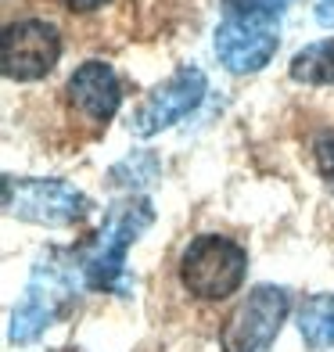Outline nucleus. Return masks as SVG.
Wrapping results in <instances>:
<instances>
[{
	"label": "nucleus",
	"mask_w": 334,
	"mask_h": 352,
	"mask_svg": "<svg viewBox=\"0 0 334 352\" xmlns=\"http://www.w3.org/2000/svg\"><path fill=\"white\" fill-rule=\"evenodd\" d=\"M79 287H87V277H83V263H79L76 252L54 248V252L40 255V263L33 266V274H29L25 292L14 302L11 342L14 345L36 342L47 327L58 324V320L76 306Z\"/></svg>",
	"instance_id": "nucleus-1"
},
{
	"label": "nucleus",
	"mask_w": 334,
	"mask_h": 352,
	"mask_svg": "<svg viewBox=\"0 0 334 352\" xmlns=\"http://www.w3.org/2000/svg\"><path fill=\"white\" fill-rule=\"evenodd\" d=\"M151 219H155V205L148 198H122L104 212L98 237L79 252L90 292H122L126 255H130V245L151 227Z\"/></svg>",
	"instance_id": "nucleus-2"
},
{
	"label": "nucleus",
	"mask_w": 334,
	"mask_h": 352,
	"mask_svg": "<svg viewBox=\"0 0 334 352\" xmlns=\"http://www.w3.org/2000/svg\"><path fill=\"white\" fill-rule=\"evenodd\" d=\"M177 274L180 284L187 287V295H194L198 302H219V298H230L245 284L248 255L230 237L201 234L183 248Z\"/></svg>",
	"instance_id": "nucleus-3"
},
{
	"label": "nucleus",
	"mask_w": 334,
	"mask_h": 352,
	"mask_svg": "<svg viewBox=\"0 0 334 352\" xmlns=\"http://www.w3.org/2000/svg\"><path fill=\"white\" fill-rule=\"evenodd\" d=\"M4 212L36 227H72L90 212V198L65 180L4 176Z\"/></svg>",
	"instance_id": "nucleus-4"
},
{
	"label": "nucleus",
	"mask_w": 334,
	"mask_h": 352,
	"mask_svg": "<svg viewBox=\"0 0 334 352\" xmlns=\"http://www.w3.org/2000/svg\"><path fill=\"white\" fill-rule=\"evenodd\" d=\"M291 313V295L277 284H256L219 331L223 352H269Z\"/></svg>",
	"instance_id": "nucleus-5"
},
{
	"label": "nucleus",
	"mask_w": 334,
	"mask_h": 352,
	"mask_svg": "<svg viewBox=\"0 0 334 352\" xmlns=\"http://www.w3.org/2000/svg\"><path fill=\"white\" fill-rule=\"evenodd\" d=\"M216 58L234 76H248L269 65L280 43V25L274 14H223L216 25Z\"/></svg>",
	"instance_id": "nucleus-6"
},
{
	"label": "nucleus",
	"mask_w": 334,
	"mask_h": 352,
	"mask_svg": "<svg viewBox=\"0 0 334 352\" xmlns=\"http://www.w3.org/2000/svg\"><path fill=\"white\" fill-rule=\"evenodd\" d=\"M61 58V33L47 19H19L0 36V69L8 79H29L47 76Z\"/></svg>",
	"instance_id": "nucleus-7"
},
{
	"label": "nucleus",
	"mask_w": 334,
	"mask_h": 352,
	"mask_svg": "<svg viewBox=\"0 0 334 352\" xmlns=\"http://www.w3.org/2000/svg\"><path fill=\"white\" fill-rule=\"evenodd\" d=\"M205 72L194 65H183L177 69L166 83H158L144 101L137 104V111L130 116V133L137 137H155L177 126L180 119H187L205 98Z\"/></svg>",
	"instance_id": "nucleus-8"
},
{
	"label": "nucleus",
	"mask_w": 334,
	"mask_h": 352,
	"mask_svg": "<svg viewBox=\"0 0 334 352\" xmlns=\"http://www.w3.org/2000/svg\"><path fill=\"white\" fill-rule=\"evenodd\" d=\"M69 101L93 126H108L122 104V83L115 69L104 65V61H83L69 76Z\"/></svg>",
	"instance_id": "nucleus-9"
},
{
	"label": "nucleus",
	"mask_w": 334,
	"mask_h": 352,
	"mask_svg": "<svg viewBox=\"0 0 334 352\" xmlns=\"http://www.w3.org/2000/svg\"><path fill=\"white\" fill-rule=\"evenodd\" d=\"M298 331L309 349H334V295H313L298 309Z\"/></svg>",
	"instance_id": "nucleus-10"
},
{
	"label": "nucleus",
	"mask_w": 334,
	"mask_h": 352,
	"mask_svg": "<svg viewBox=\"0 0 334 352\" xmlns=\"http://www.w3.org/2000/svg\"><path fill=\"white\" fill-rule=\"evenodd\" d=\"M291 79L309 87H334V36L302 47L291 58Z\"/></svg>",
	"instance_id": "nucleus-11"
},
{
	"label": "nucleus",
	"mask_w": 334,
	"mask_h": 352,
	"mask_svg": "<svg viewBox=\"0 0 334 352\" xmlns=\"http://www.w3.org/2000/svg\"><path fill=\"white\" fill-rule=\"evenodd\" d=\"M313 155H316V169H320V176L334 187V133H324L320 140H316Z\"/></svg>",
	"instance_id": "nucleus-12"
},
{
	"label": "nucleus",
	"mask_w": 334,
	"mask_h": 352,
	"mask_svg": "<svg viewBox=\"0 0 334 352\" xmlns=\"http://www.w3.org/2000/svg\"><path fill=\"white\" fill-rule=\"evenodd\" d=\"M69 11H76V14H90V11H98V8H104L108 0H61Z\"/></svg>",
	"instance_id": "nucleus-13"
},
{
	"label": "nucleus",
	"mask_w": 334,
	"mask_h": 352,
	"mask_svg": "<svg viewBox=\"0 0 334 352\" xmlns=\"http://www.w3.org/2000/svg\"><path fill=\"white\" fill-rule=\"evenodd\" d=\"M313 14H316V22H320V25H334V0H316Z\"/></svg>",
	"instance_id": "nucleus-14"
}]
</instances>
